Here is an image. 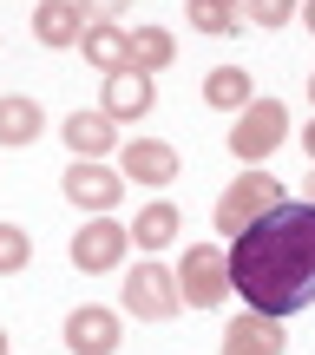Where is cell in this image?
Listing matches in <instances>:
<instances>
[{
	"instance_id": "cell-27",
	"label": "cell",
	"mask_w": 315,
	"mask_h": 355,
	"mask_svg": "<svg viewBox=\"0 0 315 355\" xmlns=\"http://www.w3.org/2000/svg\"><path fill=\"white\" fill-rule=\"evenodd\" d=\"M309 105H315V73H309Z\"/></svg>"
},
{
	"instance_id": "cell-7",
	"label": "cell",
	"mask_w": 315,
	"mask_h": 355,
	"mask_svg": "<svg viewBox=\"0 0 315 355\" xmlns=\"http://www.w3.org/2000/svg\"><path fill=\"white\" fill-rule=\"evenodd\" d=\"M60 198L73 204V211H86V217H105L125 198V171L105 165V158H73V165L60 171Z\"/></svg>"
},
{
	"instance_id": "cell-3",
	"label": "cell",
	"mask_w": 315,
	"mask_h": 355,
	"mask_svg": "<svg viewBox=\"0 0 315 355\" xmlns=\"http://www.w3.org/2000/svg\"><path fill=\"white\" fill-rule=\"evenodd\" d=\"M282 198H289V191H282V178H269L263 165H250L243 178H230L224 198H217V230H224V237H243V230H250L263 211H276Z\"/></svg>"
},
{
	"instance_id": "cell-24",
	"label": "cell",
	"mask_w": 315,
	"mask_h": 355,
	"mask_svg": "<svg viewBox=\"0 0 315 355\" xmlns=\"http://www.w3.org/2000/svg\"><path fill=\"white\" fill-rule=\"evenodd\" d=\"M296 13H303V26H309V33H315V0H303V7H296Z\"/></svg>"
},
{
	"instance_id": "cell-9",
	"label": "cell",
	"mask_w": 315,
	"mask_h": 355,
	"mask_svg": "<svg viewBox=\"0 0 315 355\" xmlns=\"http://www.w3.org/2000/svg\"><path fill=\"white\" fill-rule=\"evenodd\" d=\"M125 343V316L105 303H79L73 316H66V349L73 355H112Z\"/></svg>"
},
{
	"instance_id": "cell-4",
	"label": "cell",
	"mask_w": 315,
	"mask_h": 355,
	"mask_svg": "<svg viewBox=\"0 0 315 355\" xmlns=\"http://www.w3.org/2000/svg\"><path fill=\"white\" fill-rule=\"evenodd\" d=\"M177 290H184V309H217L230 303V250L224 243H190L177 257Z\"/></svg>"
},
{
	"instance_id": "cell-8",
	"label": "cell",
	"mask_w": 315,
	"mask_h": 355,
	"mask_svg": "<svg viewBox=\"0 0 315 355\" xmlns=\"http://www.w3.org/2000/svg\"><path fill=\"white\" fill-rule=\"evenodd\" d=\"M158 99V79L138 73V66H125V73H105L99 79V112L112 119V125H132V119H145Z\"/></svg>"
},
{
	"instance_id": "cell-10",
	"label": "cell",
	"mask_w": 315,
	"mask_h": 355,
	"mask_svg": "<svg viewBox=\"0 0 315 355\" xmlns=\"http://www.w3.org/2000/svg\"><path fill=\"white\" fill-rule=\"evenodd\" d=\"M118 171H125V184L164 191L177 171H184V158H177V145H164V139H132V145H118Z\"/></svg>"
},
{
	"instance_id": "cell-26",
	"label": "cell",
	"mask_w": 315,
	"mask_h": 355,
	"mask_svg": "<svg viewBox=\"0 0 315 355\" xmlns=\"http://www.w3.org/2000/svg\"><path fill=\"white\" fill-rule=\"evenodd\" d=\"M0 355H13V343H7V329H0Z\"/></svg>"
},
{
	"instance_id": "cell-11",
	"label": "cell",
	"mask_w": 315,
	"mask_h": 355,
	"mask_svg": "<svg viewBox=\"0 0 315 355\" xmlns=\"http://www.w3.org/2000/svg\"><path fill=\"white\" fill-rule=\"evenodd\" d=\"M79 53H86V66L92 73H125L132 66V26H118V20H86V33H79Z\"/></svg>"
},
{
	"instance_id": "cell-16",
	"label": "cell",
	"mask_w": 315,
	"mask_h": 355,
	"mask_svg": "<svg viewBox=\"0 0 315 355\" xmlns=\"http://www.w3.org/2000/svg\"><path fill=\"white\" fill-rule=\"evenodd\" d=\"M256 99V73L250 66H210L204 73V105L210 112H243Z\"/></svg>"
},
{
	"instance_id": "cell-22",
	"label": "cell",
	"mask_w": 315,
	"mask_h": 355,
	"mask_svg": "<svg viewBox=\"0 0 315 355\" xmlns=\"http://www.w3.org/2000/svg\"><path fill=\"white\" fill-rule=\"evenodd\" d=\"M125 7H132V0H79L86 20H125Z\"/></svg>"
},
{
	"instance_id": "cell-18",
	"label": "cell",
	"mask_w": 315,
	"mask_h": 355,
	"mask_svg": "<svg viewBox=\"0 0 315 355\" xmlns=\"http://www.w3.org/2000/svg\"><path fill=\"white\" fill-rule=\"evenodd\" d=\"M184 20L210 40H230V33H243V0H190Z\"/></svg>"
},
{
	"instance_id": "cell-12",
	"label": "cell",
	"mask_w": 315,
	"mask_h": 355,
	"mask_svg": "<svg viewBox=\"0 0 315 355\" xmlns=\"http://www.w3.org/2000/svg\"><path fill=\"white\" fill-rule=\"evenodd\" d=\"M282 349H289L282 322L263 316V309H243V316L224 329V349H217V355H282Z\"/></svg>"
},
{
	"instance_id": "cell-20",
	"label": "cell",
	"mask_w": 315,
	"mask_h": 355,
	"mask_svg": "<svg viewBox=\"0 0 315 355\" xmlns=\"http://www.w3.org/2000/svg\"><path fill=\"white\" fill-rule=\"evenodd\" d=\"M26 263H33V237L20 224H0V277H20Z\"/></svg>"
},
{
	"instance_id": "cell-1",
	"label": "cell",
	"mask_w": 315,
	"mask_h": 355,
	"mask_svg": "<svg viewBox=\"0 0 315 355\" xmlns=\"http://www.w3.org/2000/svg\"><path fill=\"white\" fill-rule=\"evenodd\" d=\"M230 290L243 296V309H263L276 322L315 309V204L309 198H282L243 237H230Z\"/></svg>"
},
{
	"instance_id": "cell-14",
	"label": "cell",
	"mask_w": 315,
	"mask_h": 355,
	"mask_svg": "<svg viewBox=\"0 0 315 355\" xmlns=\"http://www.w3.org/2000/svg\"><path fill=\"white\" fill-rule=\"evenodd\" d=\"M60 139H66V152H73V158H105L118 145V125L99 112V105H86V112H66L60 119Z\"/></svg>"
},
{
	"instance_id": "cell-6",
	"label": "cell",
	"mask_w": 315,
	"mask_h": 355,
	"mask_svg": "<svg viewBox=\"0 0 315 355\" xmlns=\"http://www.w3.org/2000/svg\"><path fill=\"white\" fill-rule=\"evenodd\" d=\"M125 257H132V224H118V211L86 217L73 230V270H86V277H112V270H125Z\"/></svg>"
},
{
	"instance_id": "cell-2",
	"label": "cell",
	"mask_w": 315,
	"mask_h": 355,
	"mask_svg": "<svg viewBox=\"0 0 315 355\" xmlns=\"http://www.w3.org/2000/svg\"><path fill=\"white\" fill-rule=\"evenodd\" d=\"M282 139H289V105L256 92L237 112V125H230V158H237V165H269V158L282 152Z\"/></svg>"
},
{
	"instance_id": "cell-15",
	"label": "cell",
	"mask_w": 315,
	"mask_h": 355,
	"mask_svg": "<svg viewBox=\"0 0 315 355\" xmlns=\"http://www.w3.org/2000/svg\"><path fill=\"white\" fill-rule=\"evenodd\" d=\"M39 132H46V105L26 99V92H7V99H0V152H20Z\"/></svg>"
},
{
	"instance_id": "cell-17",
	"label": "cell",
	"mask_w": 315,
	"mask_h": 355,
	"mask_svg": "<svg viewBox=\"0 0 315 355\" xmlns=\"http://www.w3.org/2000/svg\"><path fill=\"white\" fill-rule=\"evenodd\" d=\"M177 230H184V211H177L171 198H152V204H145L138 217H132V243H138L145 257H158L164 243L177 237Z\"/></svg>"
},
{
	"instance_id": "cell-23",
	"label": "cell",
	"mask_w": 315,
	"mask_h": 355,
	"mask_svg": "<svg viewBox=\"0 0 315 355\" xmlns=\"http://www.w3.org/2000/svg\"><path fill=\"white\" fill-rule=\"evenodd\" d=\"M303 152H309V165H315V119L303 125Z\"/></svg>"
},
{
	"instance_id": "cell-5",
	"label": "cell",
	"mask_w": 315,
	"mask_h": 355,
	"mask_svg": "<svg viewBox=\"0 0 315 355\" xmlns=\"http://www.w3.org/2000/svg\"><path fill=\"white\" fill-rule=\"evenodd\" d=\"M177 309H184V290H177V270H171V263L145 257V263L125 270V316H138V322H171Z\"/></svg>"
},
{
	"instance_id": "cell-13",
	"label": "cell",
	"mask_w": 315,
	"mask_h": 355,
	"mask_svg": "<svg viewBox=\"0 0 315 355\" xmlns=\"http://www.w3.org/2000/svg\"><path fill=\"white\" fill-rule=\"evenodd\" d=\"M79 33H86V13H79V0H33V40H39L46 53L79 46Z\"/></svg>"
},
{
	"instance_id": "cell-19",
	"label": "cell",
	"mask_w": 315,
	"mask_h": 355,
	"mask_svg": "<svg viewBox=\"0 0 315 355\" xmlns=\"http://www.w3.org/2000/svg\"><path fill=\"white\" fill-rule=\"evenodd\" d=\"M177 60V40L164 33V26H132V66H138V73H164V66Z\"/></svg>"
},
{
	"instance_id": "cell-25",
	"label": "cell",
	"mask_w": 315,
	"mask_h": 355,
	"mask_svg": "<svg viewBox=\"0 0 315 355\" xmlns=\"http://www.w3.org/2000/svg\"><path fill=\"white\" fill-rule=\"evenodd\" d=\"M303 198H309V204H315V165H309V191H303Z\"/></svg>"
},
{
	"instance_id": "cell-21",
	"label": "cell",
	"mask_w": 315,
	"mask_h": 355,
	"mask_svg": "<svg viewBox=\"0 0 315 355\" xmlns=\"http://www.w3.org/2000/svg\"><path fill=\"white\" fill-rule=\"evenodd\" d=\"M296 7H303V0H243V26H289L296 20Z\"/></svg>"
}]
</instances>
